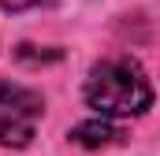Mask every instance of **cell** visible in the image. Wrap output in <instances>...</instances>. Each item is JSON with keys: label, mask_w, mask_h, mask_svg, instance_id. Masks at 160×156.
<instances>
[{"label": "cell", "mask_w": 160, "mask_h": 156, "mask_svg": "<svg viewBox=\"0 0 160 156\" xmlns=\"http://www.w3.org/2000/svg\"><path fill=\"white\" fill-rule=\"evenodd\" d=\"M86 100H89V108H97L108 119H127V115H142L153 104V85L130 56H112L89 71Z\"/></svg>", "instance_id": "6da1fadb"}, {"label": "cell", "mask_w": 160, "mask_h": 156, "mask_svg": "<svg viewBox=\"0 0 160 156\" xmlns=\"http://www.w3.org/2000/svg\"><path fill=\"white\" fill-rule=\"evenodd\" d=\"M41 119V97L26 85L0 82V145H26Z\"/></svg>", "instance_id": "7a4b0ae2"}, {"label": "cell", "mask_w": 160, "mask_h": 156, "mask_svg": "<svg viewBox=\"0 0 160 156\" xmlns=\"http://www.w3.org/2000/svg\"><path fill=\"white\" fill-rule=\"evenodd\" d=\"M75 138H78L86 149H101V145H112L119 138V130L112 123H82L78 130H75Z\"/></svg>", "instance_id": "3957f363"}, {"label": "cell", "mask_w": 160, "mask_h": 156, "mask_svg": "<svg viewBox=\"0 0 160 156\" xmlns=\"http://www.w3.org/2000/svg\"><path fill=\"white\" fill-rule=\"evenodd\" d=\"M34 4H41V0H0L4 11H22V7H34Z\"/></svg>", "instance_id": "277c9868"}]
</instances>
